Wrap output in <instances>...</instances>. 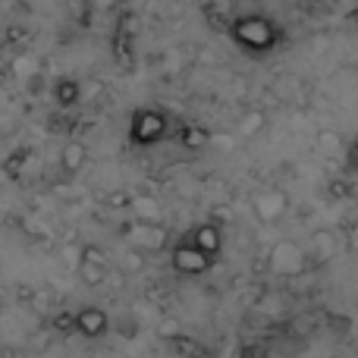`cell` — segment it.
<instances>
[{"instance_id": "obj_1", "label": "cell", "mask_w": 358, "mask_h": 358, "mask_svg": "<svg viewBox=\"0 0 358 358\" xmlns=\"http://www.w3.org/2000/svg\"><path fill=\"white\" fill-rule=\"evenodd\" d=\"M229 35L248 54H271L280 41V29L273 25L271 16L264 13H245V16H236L229 25Z\"/></svg>"}, {"instance_id": "obj_2", "label": "cell", "mask_w": 358, "mask_h": 358, "mask_svg": "<svg viewBox=\"0 0 358 358\" xmlns=\"http://www.w3.org/2000/svg\"><path fill=\"white\" fill-rule=\"evenodd\" d=\"M170 129V120L157 107H138L129 120V142L136 148H151V145L164 142Z\"/></svg>"}, {"instance_id": "obj_3", "label": "cell", "mask_w": 358, "mask_h": 358, "mask_svg": "<svg viewBox=\"0 0 358 358\" xmlns=\"http://www.w3.org/2000/svg\"><path fill=\"white\" fill-rule=\"evenodd\" d=\"M76 273L85 286H104L110 280V255L98 245H82L79 261H76Z\"/></svg>"}, {"instance_id": "obj_4", "label": "cell", "mask_w": 358, "mask_h": 358, "mask_svg": "<svg viewBox=\"0 0 358 358\" xmlns=\"http://www.w3.org/2000/svg\"><path fill=\"white\" fill-rule=\"evenodd\" d=\"M123 236L129 242V248H138V252H161L170 242V229L164 223H145V220H129L123 227Z\"/></svg>"}, {"instance_id": "obj_5", "label": "cell", "mask_w": 358, "mask_h": 358, "mask_svg": "<svg viewBox=\"0 0 358 358\" xmlns=\"http://www.w3.org/2000/svg\"><path fill=\"white\" fill-rule=\"evenodd\" d=\"M267 264H271L273 273H283V277H296V273H302L305 267H308V255H305L302 248L296 245V242L280 239L277 245L271 248V255H267Z\"/></svg>"}, {"instance_id": "obj_6", "label": "cell", "mask_w": 358, "mask_h": 358, "mask_svg": "<svg viewBox=\"0 0 358 358\" xmlns=\"http://www.w3.org/2000/svg\"><path fill=\"white\" fill-rule=\"evenodd\" d=\"M170 264H173L176 273H185V277H201V273L210 271L214 261H210L208 255H201L189 239H185V242H179V245H173V252H170Z\"/></svg>"}, {"instance_id": "obj_7", "label": "cell", "mask_w": 358, "mask_h": 358, "mask_svg": "<svg viewBox=\"0 0 358 358\" xmlns=\"http://www.w3.org/2000/svg\"><path fill=\"white\" fill-rule=\"evenodd\" d=\"M76 334L88 336V340H98V336H104L107 330H110V317H107L104 308H98V305H88V308L76 311Z\"/></svg>"}, {"instance_id": "obj_8", "label": "cell", "mask_w": 358, "mask_h": 358, "mask_svg": "<svg viewBox=\"0 0 358 358\" xmlns=\"http://www.w3.org/2000/svg\"><path fill=\"white\" fill-rule=\"evenodd\" d=\"M189 242L201 255H208L210 261H217V255H220V248H223V229L208 220V223H201V227H195V233H192Z\"/></svg>"}, {"instance_id": "obj_9", "label": "cell", "mask_w": 358, "mask_h": 358, "mask_svg": "<svg viewBox=\"0 0 358 358\" xmlns=\"http://www.w3.org/2000/svg\"><path fill=\"white\" fill-rule=\"evenodd\" d=\"M252 208L261 220H280L286 210V195L283 192H261V195H255Z\"/></svg>"}, {"instance_id": "obj_10", "label": "cell", "mask_w": 358, "mask_h": 358, "mask_svg": "<svg viewBox=\"0 0 358 358\" xmlns=\"http://www.w3.org/2000/svg\"><path fill=\"white\" fill-rule=\"evenodd\" d=\"M336 252H340V236H336L334 229L321 227V229H315V233H311V255H315L317 264L330 261Z\"/></svg>"}, {"instance_id": "obj_11", "label": "cell", "mask_w": 358, "mask_h": 358, "mask_svg": "<svg viewBox=\"0 0 358 358\" xmlns=\"http://www.w3.org/2000/svg\"><path fill=\"white\" fill-rule=\"evenodd\" d=\"M85 164H88V148L82 142H66L63 145V151H60V170L63 173H79V170H85Z\"/></svg>"}, {"instance_id": "obj_12", "label": "cell", "mask_w": 358, "mask_h": 358, "mask_svg": "<svg viewBox=\"0 0 358 358\" xmlns=\"http://www.w3.org/2000/svg\"><path fill=\"white\" fill-rule=\"evenodd\" d=\"M82 101V85L76 79H60L54 85V104L63 107V110H69V107H76Z\"/></svg>"}, {"instance_id": "obj_13", "label": "cell", "mask_w": 358, "mask_h": 358, "mask_svg": "<svg viewBox=\"0 0 358 358\" xmlns=\"http://www.w3.org/2000/svg\"><path fill=\"white\" fill-rule=\"evenodd\" d=\"M129 208L138 214V220L161 223V201H157V195H132Z\"/></svg>"}, {"instance_id": "obj_14", "label": "cell", "mask_w": 358, "mask_h": 358, "mask_svg": "<svg viewBox=\"0 0 358 358\" xmlns=\"http://www.w3.org/2000/svg\"><path fill=\"white\" fill-rule=\"evenodd\" d=\"M264 126H267V113L261 110V107H248V110L242 113V120H239V136L242 138H255V136L264 132Z\"/></svg>"}, {"instance_id": "obj_15", "label": "cell", "mask_w": 358, "mask_h": 358, "mask_svg": "<svg viewBox=\"0 0 358 358\" xmlns=\"http://www.w3.org/2000/svg\"><path fill=\"white\" fill-rule=\"evenodd\" d=\"M179 142H182L185 148H192V151H198V148H208V142H210V132L204 129V126L189 123V126H182V132H179Z\"/></svg>"}, {"instance_id": "obj_16", "label": "cell", "mask_w": 358, "mask_h": 358, "mask_svg": "<svg viewBox=\"0 0 358 358\" xmlns=\"http://www.w3.org/2000/svg\"><path fill=\"white\" fill-rule=\"evenodd\" d=\"M315 142L321 145L327 155H343V151H346V142H343V136L336 129H317Z\"/></svg>"}, {"instance_id": "obj_17", "label": "cell", "mask_w": 358, "mask_h": 358, "mask_svg": "<svg viewBox=\"0 0 358 358\" xmlns=\"http://www.w3.org/2000/svg\"><path fill=\"white\" fill-rule=\"evenodd\" d=\"M120 267H123L126 273H142L145 267H148V258H145V252H138V248H126L123 258H120Z\"/></svg>"}, {"instance_id": "obj_18", "label": "cell", "mask_w": 358, "mask_h": 358, "mask_svg": "<svg viewBox=\"0 0 358 358\" xmlns=\"http://www.w3.org/2000/svg\"><path fill=\"white\" fill-rule=\"evenodd\" d=\"M50 327H54L57 334H76V317L69 315V311H60V315H54Z\"/></svg>"}, {"instance_id": "obj_19", "label": "cell", "mask_w": 358, "mask_h": 358, "mask_svg": "<svg viewBox=\"0 0 358 358\" xmlns=\"http://www.w3.org/2000/svg\"><path fill=\"white\" fill-rule=\"evenodd\" d=\"M29 161V151H16L13 157H6V164H3V170H6V176H19V167Z\"/></svg>"}, {"instance_id": "obj_20", "label": "cell", "mask_w": 358, "mask_h": 358, "mask_svg": "<svg viewBox=\"0 0 358 358\" xmlns=\"http://www.w3.org/2000/svg\"><path fill=\"white\" fill-rule=\"evenodd\" d=\"M82 3H85V6H88V13L94 16V13H113V10H117L120 0H82Z\"/></svg>"}, {"instance_id": "obj_21", "label": "cell", "mask_w": 358, "mask_h": 358, "mask_svg": "<svg viewBox=\"0 0 358 358\" xmlns=\"http://www.w3.org/2000/svg\"><path fill=\"white\" fill-rule=\"evenodd\" d=\"M208 145H217L220 151H233L236 148V138L227 136V132H210V142Z\"/></svg>"}, {"instance_id": "obj_22", "label": "cell", "mask_w": 358, "mask_h": 358, "mask_svg": "<svg viewBox=\"0 0 358 358\" xmlns=\"http://www.w3.org/2000/svg\"><path fill=\"white\" fill-rule=\"evenodd\" d=\"M104 82L101 79H92L88 82V85H82V98H88V101H94V98H101V94H104Z\"/></svg>"}, {"instance_id": "obj_23", "label": "cell", "mask_w": 358, "mask_h": 358, "mask_svg": "<svg viewBox=\"0 0 358 358\" xmlns=\"http://www.w3.org/2000/svg\"><path fill=\"white\" fill-rule=\"evenodd\" d=\"M233 220V208H214L210 210V223H217V227L223 229V223Z\"/></svg>"}, {"instance_id": "obj_24", "label": "cell", "mask_w": 358, "mask_h": 358, "mask_svg": "<svg viewBox=\"0 0 358 358\" xmlns=\"http://www.w3.org/2000/svg\"><path fill=\"white\" fill-rule=\"evenodd\" d=\"M129 201H132L129 192H113V195L107 198V204H110V208H129Z\"/></svg>"}, {"instance_id": "obj_25", "label": "cell", "mask_w": 358, "mask_h": 358, "mask_svg": "<svg viewBox=\"0 0 358 358\" xmlns=\"http://www.w3.org/2000/svg\"><path fill=\"white\" fill-rule=\"evenodd\" d=\"M346 167L358 173V138H355L352 145H346Z\"/></svg>"}, {"instance_id": "obj_26", "label": "cell", "mask_w": 358, "mask_h": 358, "mask_svg": "<svg viewBox=\"0 0 358 358\" xmlns=\"http://www.w3.org/2000/svg\"><path fill=\"white\" fill-rule=\"evenodd\" d=\"M330 192H334V198H346L349 195V185L346 182H330Z\"/></svg>"}, {"instance_id": "obj_27", "label": "cell", "mask_w": 358, "mask_h": 358, "mask_svg": "<svg viewBox=\"0 0 358 358\" xmlns=\"http://www.w3.org/2000/svg\"><path fill=\"white\" fill-rule=\"evenodd\" d=\"M242 358H264V349H258V346H248L245 352H242Z\"/></svg>"}]
</instances>
